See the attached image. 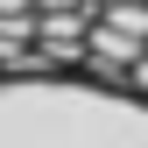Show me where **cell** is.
Here are the masks:
<instances>
[{"label":"cell","instance_id":"1","mask_svg":"<svg viewBox=\"0 0 148 148\" xmlns=\"http://www.w3.org/2000/svg\"><path fill=\"white\" fill-rule=\"evenodd\" d=\"M0 148H148V85L92 64H0Z\"/></svg>","mask_w":148,"mask_h":148}]
</instances>
